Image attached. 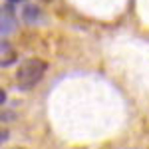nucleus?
<instances>
[{
  "label": "nucleus",
  "instance_id": "obj_1",
  "mask_svg": "<svg viewBox=\"0 0 149 149\" xmlns=\"http://www.w3.org/2000/svg\"><path fill=\"white\" fill-rule=\"evenodd\" d=\"M48 70V64L40 58H28L16 70V84L20 90H32L36 84H40V80L44 78Z\"/></svg>",
  "mask_w": 149,
  "mask_h": 149
},
{
  "label": "nucleus",
  "instance_id": "obj_2",
  "mask_svg": "<svg viewBox=\"0 0 149 149\" xmlns=\"http://www.w3.org/2000/svg\"><path fill=\"white\" fill-rule=\"evenodd\" d=\"M16 14L8 8V6H0V38L4 36H10L16 30Z\"/></svg>",
  "mask_w": 149,
  "mask_h": 149
},
{
  "label": "nucleus",
  "instance_id": "obj_3",
  "mask_svg": "<svg viewBox=\"0 0 149 149\" xmlns=\"http://www.w3.org/2000/svg\"><path fill=\"white\" fill-rule=\"evenodd\" d=\"M16 60H18V54H16L14 46H12L10 42H6V40L0 38V66H2V68L12 66Z\"/></svg>",
  "mask_w": 149,
  "mask_h": 149
},
{
  "label": "nucleus",
  "instance_id": "obj_4",
  "mask_svg": "<svg viewBox=\"0 0 149 149\" xmlns=\"http://www.w3.org/2000/svg\"><path fill=\"white\" fill-rule=\"evenodd\" d=\"M4 102H6V92H4V90H0V105H2Z\"/></svg>",
  "mask_w": 149,
  "mask_h": 149
},
{
  "label": "nucleus",
  "instance_id": "obj_5",
  "mask_svg": "<svg viewBox=\"0 0 149 149\" xmlns=\"http://www.w3.org/2000/svg\"><path fill=\"white\" fill-rule=\"evenodd\" d=\"M6 141V131H0V145Z\"/></svg>",
  "mask_w": 149,
  "mask_h": 149
},
{
  "label": "nucleus",
  "instance_id": "obj_6",
  "mask_svg": "<svg viewBox=\"0 0 149 149\" xmlns=\"http://www.w3.org/2000/svg\"><path fill=\"white\" fill-rule=\"evenodd\" d=\"M10 2H24V0H10Z\"/></svg>",
  "mask_w": 149,
  "mask_h": 149
},
{
  "label": "nucleus",
  "instance_id": "obj_7",
  "mask_svg": "<svg viewBox=\"0 0 149 149\" xmlns=\"http://www.w3.org/2000/svg\"><path fill=\"white\" fill-rule=\"evenodd\" d=\"M42 2H50V0H42Z\"/></svg>",
  "mask_w": 149,
  "mask_h": 149
}]
</instances>
